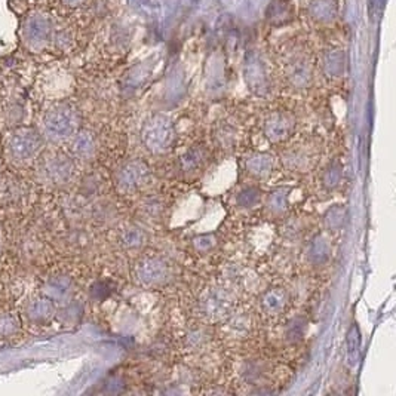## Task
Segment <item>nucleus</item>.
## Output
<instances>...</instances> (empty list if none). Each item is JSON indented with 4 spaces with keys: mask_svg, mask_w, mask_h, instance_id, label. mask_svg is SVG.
Instances as JSON below:
<instances>
[{
    "mask_svg": "<svg viewBox=\"0 0 396 396\" xmlns=\"http://www.w3.org/2000/svg\"><path fill=\"white\" fill-rule=\"evenodd\" d=\"M79 118L76 110L61 104V106L52 107L42 122V134L52 143H61L70 140L78 132Z\"/></svg>",
    "mask_w": 396,
    "mask_h": 396,
    "instance_id": "obj_1",
    "label": "nucleus"
},
{
    "mask_svg": "<svg viewBox=\"0 0 396 396\" xmlns=\"http://www.w3.org/2000/svg\"><path fill=\"white\" fill-rule=\"evenodd\" d=\"M235 135H236V131H233L231 127H227L226 129L218 131L217 138L223 145H232L233 140H235Z\"/></svg>",
    "mask_w": 396,
    "mask_h": 396,
    "instance_id": "obj_26",
    "label": "nucleus"
},
{
    "mask_svg": "<svg viewBox=\"0 0 396 396\" xmlns=\"http://www.w3.org/2000/svg\"><path fill=\"white\" fill-rule=\"evenodd\" d=\"M71 154L79 161H91L97 153V138L91 131H78L71 137Z\"/></svg>",
    "mask_w": 396,
    "mask_h": 396,
    "instance_id": "obj_9",
    "label": "nucleus"
},
{
    "mask_svg": "<svg viewBox=\"0 0 396 396\" xmlns=\"http://www.w3.org/2000/svg\"><path fill=\"white\" fill-rule=\"evenodd\" d=\"M144 241H145V233L143 228L137 226H129L120 233V244L125 248L129 249L140 248L144 245Z\"/></svg>",
    "mask_w": 396,
    "mask_h": 396,
    "instance_id": "obj_19",
    "label": "nucleus"
},
{
    "mask_svg": "<svg viewBox=\"0 0 396 396\" xmlns=\"http://www.w3.org/2000/svg\"><path fill=\"white\" fill-rule=\"evenodd\" d=\"M205 161V153L199 147H192L180 156V168L184 172H195Z\"/></svg>",
    "mask_w": 396,
    "mask_h": 396,
    "instance_id": "obj_17",
    "label": "nucleus"
},
{
    "mask_svg": "<svg viewBox=\"0 0 396 396\" xmlns=\"http://www.w3.org/2000/svg\"><path fill=\"white\" fill-rule=\"evenodd\" d=\"M361 331L358 325H352L346 337V362L348 366L355 368L361 358Z\"/></svg>",
    "mask_w": 396,
    "mask_h": 396,
    "instance_id": "obj_15",
    "label": "nucleus"
},
{
    "mask_svg": "<svg viewBox=\"0 0 396 396\" xmlns=\"http://www.w3.org/2000/svg\"><path fill=\"white\" fill-rule=\"evenodd\" d=\"M288 195H289V190L285 189V187H280V189L273 190L267 197V205H266L267 210L275 215H280V214L287 213Z\"/></svg>",
    "mask_w": 396,
    "mask_h": 396,
    "instance_id": "obj_18",
    "label": "nucleus"
},
{
    "mask_svg": "<svg viewBox=\"0 0 396 396\" xmlns=\"http://www.w3.org/2000/svg\"><path fill=\"white\" fill-rule=\"evenodd\" d=\"M294 129V120L284 113H275L269 116L264 122V135L266 138L273 143L287 140Z\"/></svg>",
    "mask_w": 396,
    "mask_h": 396,
    "instance_id": "obj_8",
    "label": "nucleus"
},
{
    "mask_svg": "<svg viewBox=\"0 0 396 396\" xmlns=\"http://www.w3.org/2000/svg\"><path fill=\"white\" fill-rule=\"evenodd\" d=\"M260 199H262V192H260L257 187L248 186L244 187L242 190H239L236 195V205L242 210H249V208H254L258 205Z\"/></svg>",
    "mask_w": 396,
    "mask_h": 396,
    "instance_id": "obj_20",
    "label": "nucleus"
},
{
    "mask_svg": "<svg viewBox=\"0 0 396 396\" xmlns=\"http://www.w3.org/2000/svg\"><path fill=\"white\" fill-rule=\"evenodd\" d=\"M150 179V170L147 163L140 159H131L125 162L116 172V186L120 192H137L147 184Z\"/></svg>",
    "mask_w": 396,
    "mask_h": 396,
    "instance_id": "obj_5",
    "label": "nucleus"
},
{
    "mask_svg": "<svg viewBox=\"0 0 396 396\" xmlns=\"http://www.w3.org/2000/svg\"><path fill=\"white\" fill-rule=\"evenodd\" d=\"M306 321L303 318H294L288 322L285 336L289 343H297L300 340H303L305 332H306Z\"/></svg>",
    "mask_w": 396,
    "mask_h": 396,
    "instance_id": "obj_21",
    "label": "nucleus"
},
{
    "mask_svg": "<svg viewBox=\"0 0 396 396\" xmlns=\"http://www.w3.org/2000/svg\"><path fill=\"white\" fill-rule=\"evenodd\" d=\"M232 307V297L224 289H213L201 301V310L208 319H222Z\"/></svg>",
    "mask_w": 396,
    "mask_h": 396,
    "instance_id": "obj_7",
    "label": "nucleus"
},
{
    "mask_svg": "<svg viewBox=\"0 0 396 396\" xmlns=\"http://www.w3.org/2000/svg\"><path fill=\"white\" fill-rule=\"evenodd\" d=\"M346 218H348V210L345 206L332 205L324 214V226L330 232H337L345 226Z\"/></svg>",
    "mask_w": 396,
    "mask_h": 396,
    "instance_id": "obj_16",
    "label": "nucleus"
},
{
    "mask_svg": "<svg viewBox=\"0 0 396 396\" xmlns=\"http://www.w3.org/2000/svg\"><path fill=\"white\" fill-rule=\"evenodd\" d=\"M273 166L275 159L269 153H253L251 156H248L245 162L248 174L257 177V179H266V177L272 174Z\"/></svg>",
    "mask_w": 396,
    "mask_h": 396,
    "instance_id": "obj_10",
    "label": "nucleus"
},
{
    "mask_svg": "<svg viewBox=\"0 0 396 396\" xmlns=\"http://www.w3.org/2000/svg\"><path fill=\"white\" fill-rule=\"evenodd\" d=\"M71 291H73L71 280L66 276H57L52 278L49 282H46L44 288V294L55 303V301L67 300L71 296Z\"/></svg>",
    "mask_w": 396,
    "mask_h": 396,
    "instance_id": "obj_12",
    "label": "nucleus"
},
{
    "mask_svg": "<svg viewBox=\"0 0 396 396\" xmlns=\"http://www.w3.org/2000/svg\"><path fill=\"white\" fill-rule=\"evenodd\" d=\"M287 305V293L282 288H272L262 297V307L270 315L282 312Z\"/></svg>",
    "mask_w": 396,
    "mask_h": 396,
    "instance_id": "obj_14",
    "label": "nucleus"
},
{
    "mask_svg": "<svg viewBox=\"0 0 396 396\" xmlns=\"http://www.w3.org/2000/svg\"><path fill=\"white\" fill-rule=\"evenodd\" d=\"M307 161L309 159L306 158V154L300 150L291 152L284 158V163L288 166V168H293V170H303Z\"/></svg>",
    "mask_w": 396,
    "mask_h": 396,
    "instance_id": "obj_24",
    "label": "nucleus"
},
{
    "mask_svg": "<svg viewBox=\"0 0 396 396\" xmlns=\"http://www.w3.org/2000/svg\"><path fill=\"white\" fill-rule=\"evenodd\" d=\"M76 166L69 156L55 153L51 154L39 166V175L44 183L51 186H64L67 184L73 175H75Z\"/></svg>",
    "mask_w": 396,
    "mask_h": 396,
    "instance_id": "obj_4",
    "label": "nucleus"
},
{
    "mask_svg": "<svg viewBox=\"0 0 396 396\" xmlns=\"http://www.w3.org/2000/svg\"><path fill=\"white\" fill-rule=\"evenodd\" d=\"M54 312H55L54 301L49 300L46 296L33 300L27 306V316L33 322L49 321L52 315H54Z\"/></svg>",
    "mask_w": 396,
    "mask_h": 396,
    "instance_id": "obj_13",
    "label": "nucleus"
},
{
    "mask_svg": "<svg viewBox=\"0 0 396 396\" xmlns=\"http://www.w3.org/2000/svg\"><path fill=\"white\" fill-rule=\"evenodd\" d=\"M175 140V128L170 118L156 114L144 122L141 141L152 153H165L171 149Z\"/></svg>",
    "mask_w": 396,
    "mask_h": 396,
    "instance_id": "obj_2",
    "label": "nucleus"
},
{
    "mask_svg": "<svg viewBox=\"0 0 396 396\" xmlns=\"http://www.w3.org/2000/svg\"><path fill=\"white\" fill-rule=\"evenodd\" d=\"M42 145H44V140L37 131L23 128L12 132L6 143V150L14 162L26 163L36 158L42 150Z\"/></svg>",
    "mask_w": 396,
    "mask_h": 396,
    "instance_id": "obj_3",
    "label": "nucleus"
},
{
    "mask_svg": "<svg viewBox=\"0 0 396 396\" xmlns=\"http://www.w3.org/2000/svg\"><path fill=\"white\" fill-rule=\"evenodd\" d=\"M331 254V246L328 239L322 235L315 236L309 242L306 248V258L310 264L314 266H322L328 262Z\"/></svg>",
    "mask_w": 396,
    "mask_h": 396,
    "instance_id": "obj_11",
    "label": "nucleus"
},
{
    "mask_svg": "<svg viewBox=\"0 0 396 396\" xmlns=\"http://www.w3.org/2000/svg\"><path fill=\"white\" fill-rule=\"evenodd\" d=\"M217 244V239L214 235H201L193 239V246L197 251H210Z\"/></svg>",
    "mask_w": 396,
    "mask_h": 396,
    "instance_id": "obj_25",
    "label": "nucleus"
},
{
    "mask_svg": "<svg viewBox=\"0 0 396 396\" xmlns=\"http://www.w3.org/2000/svg\"><path fill=\"white\" fill-rule=\"evenodd\" d=\"M0 248H2V236H0Z\"/></svg>",
    "mask_w": 396,
    "mask_h": 396,
    "instance_id": "obj_28",
    "label": "nucleus"
},
{
    "mask_svg": "<svg viewBox=\"0 0 396 396\" xmlns=\"http://www.w3.org/2000/svg\"><path fill=\"white\" fill-rule=\"evenodd\" d=\"M343 180V166L339 162L331 163L324 177H322V181H324V186L327 189H336V187L340 186Z\"/></svg>",
    "mask_w": 396,
    "mask_h": 396,
    "instance_id": "obj_22",
    "label": "nucleus"
},
{
    "mask_svg": "<svg viewBox=\"0 0 396 396\" xmlns=\"http://www.w3.org/2000/svg\"><path fill=\"white\" fill-rule=\"evenodd\" d=\"M298 226L296 227L294 226V222H291V223H287V226L284 227V232L288 235V237H296L300 235V231H298Z\"/></svg>",
    "mask_w": 396,
    "mask_h": 396,
    "instance_id": "obj_27",
    "label": "nucleus"
},
{
    "mask_svg": "<svg viewBox=\"0 0 396 396\" xmlns=\"http://www.w3.org/2000/svg\"><path fill=\"white\" fill-rule=\"evenodd\" d=\"M135 276L145 287H158L170 279V266L162 258H145L135 269Z\"/></svg>",
    "mask_w": 396,
    "mask_h": 396,
    "instance_id": "obj_6",
    "label": "nucleus"
},
{
    "mask_svg": "<svg viewBox=\"0 0 396 396\" xmlns=\"http://www.w3.org/2000/svg\"><path fill=\"white\" fill-rule=\"evenodd\" d=\"M19 328V322L12 315H2L0 316V337L14 336Z\"/></svg>",
    "mask_w": 396,
    "mask_h": 396,
    "instance_id": "obj_23",
    "label": "nucleus"
}]
</instances>
